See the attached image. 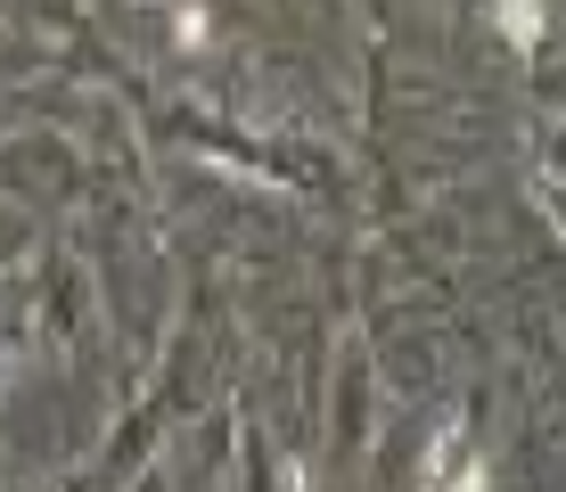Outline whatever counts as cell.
Returning <instances> with one entry per match:
<instances>
[{
	"label": "cell",
	"instance_id": "cell-1",
	"mask_svg": "<svg viewBox=\"0 0 566 492\" xmlns=\"http://www.w3.org/2000/svg\"><path fill=\"white\" fill-rule=\"evenodd\" d=\"M452 443L460 436H436V451H427V492H493V477H484L476 460L452 468Z\"/></svg>",
	"mask_w": 566,
	"mask_h": 492
},
{
	"label": "cell",
	"instance_id": "cell-2",
	"mask_svg": "<svg viewBox=\"0 0 566 492\" xmlns=\"http://www.w3.org/2000/svg\"><path fill=\"white\" fill-rule=\"evenodd\" d=\"M493 17H501V33H510L517 50H534V42H542V0H501Z\"/></svg>",
	"mask_w": 566,
	"mask_h": 492
}]
</instances>
